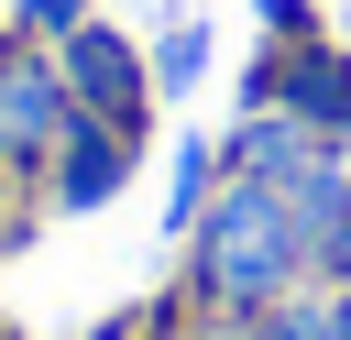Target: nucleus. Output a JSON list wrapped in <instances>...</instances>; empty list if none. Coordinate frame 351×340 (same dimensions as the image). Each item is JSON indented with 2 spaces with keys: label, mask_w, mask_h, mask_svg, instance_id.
I'll list each match as a JSON object with an SVG mask.
<instances>
[{
  "label": "nucleus",
  "mask_w": 351,
  "mask_h": 340,
  "mask_svg": "<svg viewBox=\"0 0 351 340\" xmlns=\"http://www.w3.org/2000/svg\"><path fill=\"white\" fill-rule=\"evenodd\" d=\"M66 132H77L66 121V77L44 55H0V154H44Z\"/></svg>",
  "instance_id": "f03ea898"
},
{
  "label": "nucleus",
  "mask_w": 351,
  "mask_h": 340,
  "mask_svg": "<svg viewBox=\"0 0 351 340\" xmlns=\"http://www.w3.org/2000/svg\"><path fill=\"white\" fill-rule=\"evenodd\" d=\"M132 143H143V132H121V121H77V132H66V175H55V197H66V208H99V197L121 186Z\"/></svg>",
  "instance_id": "20e7f679"
},
{
  "label": "nucleus",
  "mask_w": 351,
  "mask_h": 340,
  "mask_svg": "<svg viewBox=\"0 0 351 340\" xmlns=\"http://www.w3.org/2000/svg\"><path fill=\"white\" fill-rule=\"evenodd\" d=\"M197 66H208V44H197V22H176V33H165V88H186Z\"/></svg>",
  "instance_id": "423d86ee"
},
{
  "label": "nucleus",
  "mask_w": 351,
  "mask_h": 340,
  "mask_svg": "<svg viewBox=\"0 0 351 340\" xmlns=\"http://www.w3.org/2000/svg\"><path fill=\"white\" fill-rule=\"evenodd\" d=\"M66 77H77L88 121H121V132H143V77H132V55H121L99 22H77V33H66Z\"/></svg>",
  "instance_id": "7ed1b4c3"
},
{
  "label": "nucleus",
  "mask_w": 351,
  "mask_h": 340,
  "mask_svg": "<svg viewBox=\"0 0 351 340\" xmlns=\"http://www.w3.org/2000/svg\"><path fill=\"white\" fill-rule=\"evenodd\" d=\"M307 263V230H296V208H285V186H263V175H241L230 197H219V219H208V241H197V296H219V307H241V318H263L274 296H285V274Z\"/></svg>",
  "instance_id": "f257e3e1"
},
{
  "label": "nucleus",
  "mask_w": 351,
  "mask_h": 340,
  "mask_svg": "<svg viewBox=\"0 0 351 340\" xmlns=\"http://www.w3.org/2000/svg\"><path fill=\"white\" fill-rule=\"evenodd\" d=\"M329 340H351V285H340V296H329Z\"/></svg>",
  "instance_id": "6e6552de"
},
{
  "label": "nucleus",
  "mask_w": 351,
  "mask_h": 340,
  "mask_svg": "<svg viewBox=\"0 0 351 340\" xmlns=\"http://www.w3.org/2000/svg\"><path fill=\"white\" fill-rule=\"evenodd\" d=\"M77 11H88V0H22V22H33V33H44V22H55V33H77Z\"/></svg>",
  "instance_id": "0eeeda50"
},
{
  "label": "nucleus",
  "mask_w": 351,
  "mask_h": 340,
  "mask_svg": "<svg viewBox=\"0 0 351 340\" xmlns=\"http://www.w3.org/2000/svg\"><path fill=\"white\" fill-rule=\"evenodd\" d=\"M285 110L318 132V143H351V55H307L285 77Z\"/></svg>",
  "instance_id": "39448f33"
}]
</instances>
